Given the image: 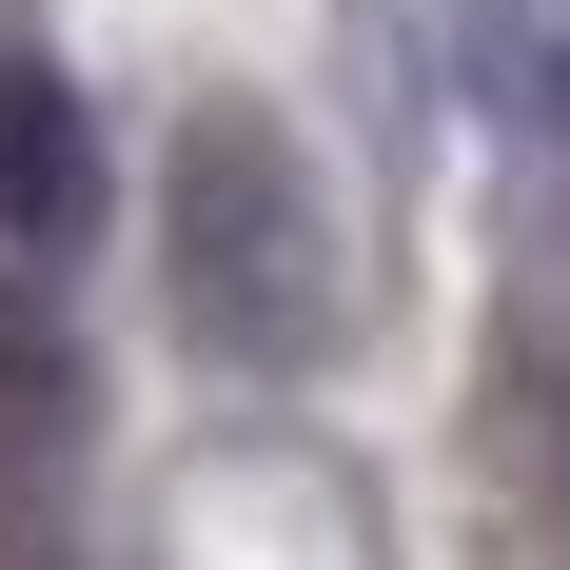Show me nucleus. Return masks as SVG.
Returning a JSON list of instances; mask_svg holds the SVG:
<instances>
[{"instance_id":"obj_2","label":"nucleus","mask_w":570,"mask_h":570,"mask_svg":"<svg viewBox=\"0 0 570 570\" xmlns=\"http://www.w3.org/2000/svg\"><path fill=\"white\" fill-rule=\"evenodd\" d=\"M79 256H99V118H79L59 59H0V276L40 295Z\"/></svg>"},{"instance_id":"obj_3","label":"nucleus","mask_w":570,"mask_h":570,"mask_svg":"<svg viewBox=\"0 0 570 570\" xmlns=\"http://www.w3.org/2000/svg\"><path fill=\"white\" fill-rule=\"evenodd\" d=\"M79 433H99V394H79V354L0 315V512H59V472H79Z\"/></svg>"},{"instance_id":"obj_4","label":"nucleus","mask_w":570,"mask_h":570,"mask_svg":"<svg viewBox=\"0 0 570 570\" xmlns=\"http://www.w3.org/2000/svg\"><path fill=\"white\" fill-rule=\"evenodd\" d=\"M472 59H492V99L551 118V158H570V20H551V0H492V20H472Z\"/></svg>"},{"instance_id":"obj_1","label":"nucleus","mask_w":570,"mask_h":570,"mask_svg":"<svg viewBox=\"0 0 570 570\" xmlns=\"http://www.w3.org/2000/svg\"><path fill=\"white\" fill-rule=\"evenodd\" d=\"M158 276H177V335L217 354V374H315V354H335L354 256H335V197H315V158H295V118L217 99L197 138H177Z\"/></svg>"}]
</instances>
